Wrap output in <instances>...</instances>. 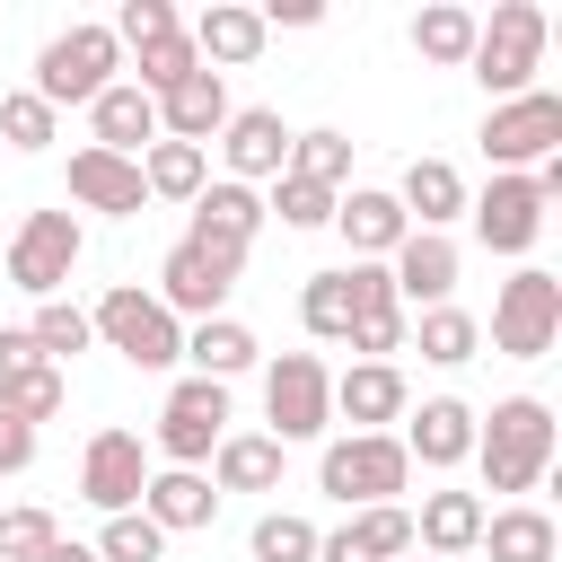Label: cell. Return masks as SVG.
Segmentation results:
<instances>
[{"mask_svg":"<svg viewBox=\"0 0 562 562\" xmlns=\"http://www.w3.org/2000/svg\"><path fill=\"white\" fill-rule=\"evenodd\" d=\"M553 448H562V422H553L544 395H501L492 413H474V465H483V492L527 501V492L553 474Z\"/></svg>","mask_w":562,"mask_h":562,"instance_id":"cell-1","label":"cell"},{"mask_svg":"<svg viewBox=\"0 0 562 562\" xmlns=\"http://www.w3.org/2000/svg\"><path fill=\"white\" fill-rule=\"evenodd\" d=\"M544 44H553V18H544L536 0H501V9L474 26V53H465V70H474V88H483L492 105H509V97H527V88H536V70H544Z\"/></svg>","mask_w":562,"mask_h":562,"instance_id":"cell-2","label":"cell"},{"mask_svg":"<svg viewBox=\"0 0 562 562\" xmlns=\"http://www.w3.org/2000/svg\"><path fill=\"white\" fill-rule=\"evenodd\" d=\"M404 483H413V457H404L395 430H342V439H325V457H316V492L342 501V509H378V501H395Z\"/></svg>","mask_w":562,"mask_h":562,"instance_id":"cell-3","label":"cell"},{"mask_svg":"<svg viewBox=\"0 0 562 562\" xmlns=\"http://www.w3.org/2000/svg\"><path fill=\"white\" fill-rule=\"evenodd\" d=\"M114 70H123V44H114V26H97V18H79V26H61L44 53H35V97L61 114V105H97L105 88H114Z\"/></svg>","mask_w":562,"mask_h":562,"instance_id":"cell-4","label":"cell"},{"mask_svg":"<svg viewBox=\"0 0 562 562\" xmlns=\"http://www.w3.org/2000/svg\"><path fill=\"white\" fill-rule=\"evenodd\" d=\"M88 334H97L114 360H132V369H176V360H184V325H176L140 281H114V290L88 307Z\"/></svg>","mask_w":562,"mask_h":562,"instance_id":"cell-5","label":"cell"},{"mask_svg":"<svg viewBox=\"0 0 562 562\" xmlns=\"http://www.w3.org/2000/svg\"><path fill=\"white\" fill-rule=\"evenodd\" d=\"M237 272H246V255H237V246L176 237V246H167V263H158V290H149V299H158L176 325H202V316H228Z\"/></svg>","mask_w":562,"mask_h":562,"instance_id":"cell-6","label":"cell"},{"mask_svg":"<svg viewBox=\"0 0 562 562\" xmlns=\"http://www.w3.org/2000/svg\"><path fill=\"white\" fill-rule=\"evenodd\" d=\"M553 342H562V281L544 263H518L492 290V351L501 360H544Z\"/></svg>","mask_w":562,"mask_h":562,"instance_id":"cell-7","label":"cell"},{"mask_svg":"<svg viewBox=\"0 0 562 562\" xmlns=\"http://www.w3.org/2000/svg\"><path fill=\"white\" fill-rule=\"evenodd\" d=\"M474 140H483L492 176H536L544 158H562V97H553V88H527V97L492 105Z\"/></svg>","mask_w":562,"mask_h":562,"instance_id":"cell-8","label":"cell"},{"mask_svg":"<svg viewBox=\"0 0 562 562\" xmlns=\"http://www.w3.org/2000/svg\"><path fill=\"white\" fill-rule=\"evenodd\" d=\"M263 422H272L281 448L325 439V430H334V369H325L316 351H281V360H263Z\"/></svg>","mask_w":562,"mask_h":562,"instance_id":"cell-9","label":"cell"},{"mask_svg":"<svg viewBox=\"0 0 562 562\" xmlns=\"http://www.w3.org/2000/svg\"><path fill=\"white\" fill-rule=\"evenodd\" d=\"M79 255H88L79 211H26L18 237H9V281H18L26 299H61L70 272H79Z\"/></svg>","mask_w":562,"mask_h":562,"instance_id":"cell-10","label":"cell"},{"mask_svg":"<svg viewBox=\"0 0 562 562\" xmlns=\"http://www.w3.org/2000/svg\"><path fill=\"white\" fill-rule=\"evenodd\" d=\"M220 439H228V386H211V378H176L167 404H158L149 448H158L167 465H193V474H202Z\"/></svg>","mask_w":562,"mask_h":562,"instance_id":"cell-11","label":"cell"},{"mask_svg":"<svg viewBox=\"0 0 562 562\" xmlns=\"http://www.w3.org/2000/svg\"><path fill=\"white\" fill-rule=\"evenodd\" d=\"M140 492H149V448H140V430H88V448H79V501L97 509V518H123V509H140Z\"/></svg>","mask_w":562,"mask_h":562,"instance_id":"cell-12","label":"cell"},{"mask_svg":"<svg viewBox=\"0 0 562 562\" xmlns=\"http://www.w3.org/2000/svg\"><path fill=\"white\" fill-rule=\"evenodd\" d=\"M544 193H536V176H492L483 193H465V220H474V237H483V255H527L536 237H544Z\"/></svg>","mask_w":562,"mask_h":562,"instance_id":"cell-13","label":"cell"},{"mask_svg":"<svg viewBox=\"0 0 562 562\" xmlns=\"http://www.w3.org/2000/svg\"><path fill=\"white\" fill-rule=\"evenodd\" d=\"M220 167H228V184H272V176L290 167V123H281L272 105H228V123H220Z\"/></svg>","mask_w":562,"mask_h":562,"instance_id":"cell-14","label":"cell"},{"mask_svg":"<svg viewBox=\"0 0 562 562\" xmlns=\"http://www.w3.org/2000/svg\"><path fill=\"white\" fill-rule=\"evenodd\" d=\"M457 237H430V228H413L395 255H386V281H395V299H404V316H422V307H448L457 299Z\"/></svg>","mask_w":562,"mask_h":562,"instance_id":"cell-15","label":"cell"},{"mask_svg":"<svg viewBox=\"0 0 562 562\" xmlns=\"http://www.w3.org/2000/svg\"><path fill=\"white\" fill-rule=\"evenodd\" d=\"M404 457L413 465H430V474H448V465H465L474 457V404L465 395H422L413 413H404Z\"/></svg>","mask_w":562,"mask_h":562,"instance_id":"cell-16","label":"cell"},{"mask_svg":"<svg viewBox=\"0 0 562 562\" xmlns=\"http://www.w3.org/2000/svg\"><path fill=\"white\" fill-rule=\"evenodd\" d=\"M404 413H413V386H404L395 360H351V369L334 378V422H351V430H395Z\"/></svg>","mask_w":562,"mask_h":562,"instance_id":"cell-17","label":"cell"},{"mask_svg":"<svg viewBox=\"0 0 562 562\" xmlns=\"http://www.w3.org/2000/svg\"><path fill=\"white\" fill-rule=\"evenodd\" d=\"M184 35H193V61L220 70V79L246 70V61L272 44V35H263V9H246V0H211L202 18H184Z\"/></svg>","mask_w":562,"mask_h":562,"instance_id":"cell-18","label":"cell"},{"mask_svg":"<svg viewBox=\"0 0 562 562\" xmlns=\"http://www.w3.org/2000/svg\"><path fill=\"white\" fill-rule=\"evenodd\" d=\"M404 553H413V509L404 501L351 509L334 536H316V562H404Z\"/></svg>","mask_w":562,"mask_h":562,"instance_id":"cell-19","label":"cell"},{"mask_svg":"<svg viewBox=\"0 0 562 562\" xmlns=\"http://www.w3.org/2000/svg\"><path fill=\"white\" fill-rule=\"evenodd\" d=\"M70 202H79V211H105V220H140V202H149L140 158H114V149H70Z\"/></svg>","mask_w":562,"mask_h":562,"instance_id":"cell-20","label":"cell"},{"mask_svg":"<svg viewBox=\"0 0 562 562\" xmlns=\"http://www.w3.org/2000/svg\"><path fill=\"white\" fill-rule=\"evenodd\" d=\"M263 220H272V211H263V193H255V184H228V176H211V184L193 193V220H184V237H202V246H237V255H246V246L263 237Z\"/></svg>","mask_w":562,"mask_h":562,"instance_id":"cell-21","label":"cell"},{"mask_svg":"<svg viewBox=\"0 0 562 562\" xmlns=\"http://www.w3.org/2000/svg\"><path fill=\"white\" fill-rule=\"evenodd\" d=\"M334 228H342V246H351V263H386L404 237H413V220H404V202L395 193H378V184H351L342 202H334Z\"/></svg>","mask_w":562,"mask_h":562,"instance_id":"cell-22","label":"cell"},{"mask_svg":"<svg viewBox=\"0 0 562 562\" xmlns=\"http://www.w3.org/2000/svg\"><path fill=\"white\" fill-rule=\"evenodd\" d=\"M220 123H228V79H220V70H184V79L158 97V140H193V149H211Z\"/></svg>","mask_w":562,"mask_h":562,"instance_id":"cell-23","label":"cell"},{"mask_svg":"<svg viewBox=\"0 0 562 562\" xmlns=\"http://www.w3.org/2000/svg\"><path fill=\"white\" fill-rule=\"evenodd\" d=\"M140 518H149L158 536H193V527L220 518V492H211V474H193V465H149Z\"/></svg>","mask_w":562,"mask_h":562,"instance_id":"cell-24","label":"cell"},{"mask_svg":"<svg viewBox=\"0 0 562 562\" xmlns=\"http://www.w3.org/2000/svg\"><path fill=\"white\" fill-rule=\"evenodd\" d=\"M474 544H483V492H422V509H413V553L457 562V553H474Z\"/></svg>","mask_w":562,"mask_h":562,"instance_id":"cell-25","label":"cell"},{"mask_svg":"<svg viewBox=\"0 0 562 562\" xmlns=\"http://www.w3.org/2000/svg\"><path fill=\"white\" fill-rule=\"evenodd\" d=\"M88 132H97L88 149H114V158H140V149L158 140V97H140L132 79H114V88H105V97L88 105Z\"/></svg>","mask_w":562,"mask_h":562,"instance_id":"cell-26","label":"cell"},{"mask_svg":"<svg viewBox=\"0 0 562 562\" xmlns=\"http://www.w3.org/2000/svg\"><path fill=\"white\" fill-rule=\"evenodd\" d=\"M255 325H237V316H202V325H184V378H211V386H228V378H246L255 369Z\"/></svg>","mask_w":562,"mask_h":562,"instance_id":"cell-27","label":"cell"},{"mask_svg":"<svg viewBox=\"0 0 562 562\" xmlns=\"http://www.w3.org/2000/svg\"><path fill=\"white\" fill-rule=\"evenodd\" d=\"M281 465H290V448L272 430H228L211 448V492H281Z\"/></svg>","mask_w":562,"mask_h":562,"instance_id":"cell-28","label":"cell"},{"mask_svg":"<svg viewBox=\"0 0 562 562\" xmlns=\"http://www.w3.org/2000/svg\"><path fill=\"white\" fill-rule=\"evenodd\" d=\"M395 202H404V220H413V228L448 237V220H465V176H457L448 158H413V167H404V184H395Z\"/></svg>","mask_w":562,"mask_h":562,"instance_id":"cell-29","label":"cell"},{"mask_svg":"<svg viewBox=\"0 0 562 562\" xmlns=\"http://www.w3.org/2000/svg\"><path fill=\"white\" fill-rule=\"evenodd\" d=\"M483 553L492 562H553L562 553V527L536 501H501V509H483Z\"/></svg>","mask_w":562,"mask_h":562,"instance_id":"cell-30","label":"cell"},{"mask_svg":"<svg viewBox=\"0 0 562 562\" xmlns=\"http://www.w3.org/2000/svg\"><path fill=\"white\" fill-rule=\"evenodd\" d=\"M404 351H422L430 369H465V360L483 351V316H465L457 299H448V307H422V316L404 325Z\"/></svg>","mask_w":562,"mask_h":562,"instance_id":"cell-31","label":"cell"},{"mask_svg":"<svg viewBox=\"0 0 562 562\" xmlns=\"http://www.w3.org/2000/svg\"><path fill=\"white\" fill-rule=\"evenodd\" d=\"M140 184H149V202H184V211H193V193L211 184V149H193V140H149V149H140Z\"/></svg>","mask_w":562,"mask_h":562,"instance_id":"cell-32","label":"cell"},{"mask_svg":"<svg viewBox=\"0 0 562 562\" xmlns=\"http://www.w3.org/2000/svg\"><path fill=\"white\" fill-rule=\"evenodd\" d=\"M474 9H457V0H430L422 18H413V53L422 61H439V70H465V53H474Z\"/></svg>","mask_w":562,"mask_h":562,"instance_id":"cell-33","label":"cell"},{"mask_svg":"<svg viewBox=\"0 0 562 562\" xmlns=\"http://www.w3.org/2000/svg\"><path fill=\"white\" fill-rule=\"evenodd\" d=\"M61 404H70V378H61L53 360H35V369H9V378H0V413H9V422H26V430H35V422H53Z\"/></svg>","mask_w":562,"mask_h":562,"instance_id":"cell-34","label":"cell"},{"mask_svg":"<svg viewBox=\"0 0 562 562\" xmlns=\"http://www.w3.org/2000/svg\"><path fill=\"white\" fill-rule=\"evenodd\" d=\"M26 334H35V351L61 369V360H79L97 334H88V307L79 299H35V316H26Z\"/></svg>","mask_w":562,"mask_h":562,"instance_id":"cell-35","label":"cell"},{"mask_svg":"<svg viewBox=\"0 0 562 562\" xmlns=\"http://www.w3.org/2000/svg\"><path fill=\"white\" fill-rule=\"evenodd\" d=\"M281 176H307V184L342 193V176H351V132H290V167H281Z\"/></svg>","mask_w":562,"mask_h":562,"instance_id":"cell-36","label":"cell"},{"mask_svg":"<svg viewBox=\"0 0 562 562\" xmlns=\"http://www.w3.org/2000/svg\"><path fill=\"white\" fill-rule=\"evenodd\" d=\"M299 325H307L316 342H351V281H342V272H307V290H299Z\"/></svg>","mask_w":562,"mask_h":562,"instance_id":"cell-37","label":"cell"},{"mask_svg":"<svg viewBox=\"0 0 562 562\" xmlns=\"http://www.w3.org/2000/svg\"><path fill=\"white\" fill-rule=\"evenodd\" d=\"M132 61H140V70H132V88H140V97H167V88H176L184 70H202V61H193V35H184V26H176V35H149V44H132Z\"/></svg>","mask_w":562,"mask_h":562,"instance_id":"cell-38","label":"cell"},{"mask_svg":"<svg viewBox=\"0 0 562 562\" xmlns=\"http://www.w3.org/2000/svg\"><path fill=\"white\" fill-rule=\"evenodd\" d=\"M316 536H325L316 518H299V509H263L246 544H255V562H316Z\"/></svg>","mask_w":562,"mask_h":562,"instance_id":"cell-39","label":"cell"},{"mask_svg":"<svg viewBox=\"0 0 562 562\" xmlns=\"http://www.w3.org/2000/svg\"><path fill=\"white\" fill-rule=\"evenodd\" d=\"M334 202L342 193H325L307 176H272V193H263V211H281V228H334Z\"/></svg>","mask_w":562,"mask_h":562,"instance_id":"cell-40","label":"cell"},{"mask_svg":"<svg viewBox=\"0 0 562 562\" xmlns=\"http://www.w3.org/2000/svg\"><path fill=\"white\" fill-rule=\"evenodd\" d=\"M97 562H167V536L140 518V509H123V518H105L97 527V544H88Z\"/></svg>","mask_w":562,"mask_h":562,"instance_id":"cell-41","label":"cell"},{"mask_svg":"<svg viewBox=\"0 0 562 562\" xmlns=\"http://www.w3.org/2000/svg\"><path fill=\"white\" fill-rule=\"evenodd\" d=\"M53 123H61V114H53L35 88H9V97H0V140H9V149H53Z\"/></svg>","mask_w":562,"mask_h":562,"instance_id":"cell-42","label":"cell"},{"mask_svg":"<svg viewBox=\"0 0 562 562\" xmlns=\"http://www.w3.org/2000/svg\"><path fill=\"white\" fill-rule=\"evenodd\" d=\"M61 527H53V509H35V501H18V509H0V562H44V544H53Z\"/></svg>","mask_w":562,"mask_h":562,"instance_id":"cell-43","label":"cell"},{"mask_svg":"<svg viewBox=\"0 0 562 562\" xmlns=\"http://www.w3.org/2000/svg\"><path fill=\"white\" fill-rule=\"evenodd\" d=\"M184 18H176V0H123L114 9V44L132 53V44H149V35H176Z\"/></svg>","mask_w":562,"mask_h":562,"instance_id":"cell-44","label":"cell"},{"mask_svg":"<svg viewBox=\"0 0 562 562\" xmlns=\"http://www.w3.org/2000/svg\"><path fill=\"white\" fill-rule=\"evenodd\" d=\"M342 281H351V325L360 316H395L404 299H395V281H386V263H342Z\"/></svg>","mask_w":562,"mask_h":562,"instance_id":"cell-45","label":"cell"},{"mask_svg":"<svg viewBox=\"0 0 562 562\" xmlns=\"http://www.w3.org/2000/svg\"><path fill=\"white\" fill-rule=\"evenodd\" d=\"M404 325H413L404 307H395V316H360V325H351V351H360V360H395V351H404Z\"/></svg>","mask_w":562,"mask_h":562,"instance_id":"cell-46","label":"cell"},{"mask_svg":"<svg viewBox=\"0 0 562 562\" xmlns=\"http://www.w3.org/2000/svg\"><path fill=\"white\" fill-rule=\"evenodd\" d=\"M35 448H44V439H35L26 422H9V413H0V474H26V465H35Z\"/></svg>","mask_w":562,"mask_h":562,"instance_id":"cell-47","label":"cell"},{"mask_svg":"<svg viewBox=\"0 0 562 562\" xmlns=\"http://www.w3.org/2000/svg\"><path fill=\"white\" fill-rule=\"evenodd\" d=\"M35 360H44L35 334H26V325H0V378H9V369H35Z\"/></svg>","mask_w":562,"mask_h":562,"instance_id":"cell-48","label":"cell"},{"mask_svg":"<svg viewBox=\"0 0 562 562\" xmlns=\"http://www.w3.org/2000/svg\"><path fill=\"white\" fill-rule=\"evenodd\" d=\"M316 18H325L316 0H272V9H263V35H272V26H316Z\"/></svg>","mask_w":562,"mask_h":562,"instance_id":"cell-49","label":"cell"},{"mask_svg":"<svg viewBox=\"0 0 562 562\" xmlns=\"http://www.w3.org/2000/svg\"><path fill=\"white\" fill-rule=\"evenodd\" d=\"M44 562H97V553H88L79 536H53V544H44Z\"/></svg>","mask_w":562,"mask_h":562,"instance_id":"cell-50","label":"cell"},{"mask_svg":"<svg viewBox=\"0 0 562 562\" xmlns=\"http://www.w3.org/2000/svg\"><path fill=\"white\" fill-rule=\"evenodd\" d=\"M404 562H430V553H404Z\"/></svg>","mask_w":562,"mask_h":562,"instance_id":"cell-51","label":"cell"}]
</instances>
